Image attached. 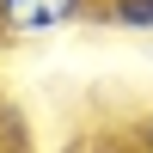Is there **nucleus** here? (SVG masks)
<instances>
[{
    "label": "nucleus",
    "mask_w": 153,
    "mask_h": 153,
    "mask_svg": "<svg viewBox=\"0 0 153 153\" xmlns=\"http://www.w3.org/2000/svg\"><path fill=\"white\" fill-rule=\"evenodd\" d=\"M92 12L98 0H0V37H49Z\"/></svg>",
    "instance_id": "1"
},
{
    "label": "nucleus",
    "mask_w": 153,
    "mask_h": 153,
    "mask_svg": "<svg viewBox=\"0 0 153 153\" xmlns=\"http://www.w3.org/2000/svg\"><path fill=\"white\" fill-rule=\"evenodd\" d=\"M98 12L123 31H153V0H98Z\"/></svg>",
    "instance_id": "2"
},
{
    "label": "nucleus",
    "mask_w": 153,
    "mask_h": 153,
    "mask_svg": "<svg viewBox=\"0 0 153 153\" xmlns=\"http://www.w3.org/2000/svg\"><path fill=\"white\" fill-rule=\"evenodd\" d=\"M74 153H141V147H135L129 141V129H110V135H86V141H74Z\"/></svg>",
    "instance_id": "3"
},
{
    "label": "nucleus",
    "mask_w": 153,
    "mask_h": 153,
    "mask_svg": "<svg viewBox=\"0 0 153 153\" xmlns=\"http://www.w3.org/2000/svg\"><path fill=\"white\" fill-rule=\"evenodd\" d=\"M129 141L141 147V153H153V110H147V117H135V123H129Z\"/></svg>",
    "instance_id": "4"
}]
</instances>
